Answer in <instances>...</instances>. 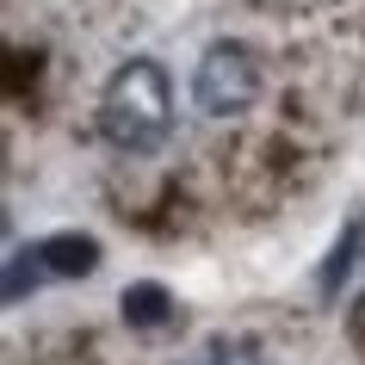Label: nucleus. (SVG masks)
<instances>
[{
    "instance_id": "f257e3e1",
    "label": "nucleus",
    "mask_w": 365,
    "mask_h": 365,
    "mask_svg": "<svg viewBox=\"0 0 365 365\" xmlns=\"http://www.w3.org/2000/svg\"><path fill=\"white\" fill-rule=\"evenodd\" d=\"M99 136L118 155H155L173 136V81L155 56L118 62L99 87Z\"/></svg>"
},
{
    "instance_id": "f03ea898",
    "label": "nucleus",
    "mask_w": 365,
    "mask_h": 365,
    "mask_svg": "<svg viewBox=\"0 0 365 365\" xmlns=\"http://www.w3.org/2000/svg\"><path fill=\"white\" fill-rule=\"evenodd\" d=\"M254 99H260V62H254V50L235 43V38H217L192 68V106L205 118H235V112H248Z\"/></svg>"
},
{
    "instance_id": "7ed1b4c3",
    "label": "nucleus",
    "mask_w": 365,
    "mask_h": 365,
    "mask_svg": "<svg viewBox=\"0 0 365 365\" xmlns=\"http://www.w3.org/2000/svg\"><path fill=\"white\" fill-rule=\"evenodd\" d=\"M99 272V242L93 235H38V242H25V248H13V260H6V304H19L25 291L50 285V279H93Z\"/></svg>"
},
{
    "instance_id": "20e7f679",
    "label": "nucleus",
    "mask_w": 365,
    "mask_h": 365,
    "mask_svg": "<svg viewBox=\"0 0 365 365\" xmlns=\"http://www.w3.org/2000/svg\"><path fill=\"white\" fill-rule=\"evenodd\" d=\"M124 322L130 328H168L173 322V297H168V285H155V279H143V285H124Z\"/></svg>"
},
{
    "instance_id": "39448f33",
    "label": "nucleus",
    "mask_w": 365,
    "mask_h": 365,
    "mask_svg": "<svg viewBox=\"0 0 365 365\" xmlns=\"http://www.w3.org/2000/svg\"><path fill=\"white\" fill-rule=\"evenodd\" d=\"M359 242H365V223L353 217V223L341 230V242H334V254H328V267H322V291H328V297L346 285V272H353V254H359Z\"/></svg>"
},
{
    "instance_id": "423d86ee",
    "label": "nucleus",
    "mask_w": 365,
    "mask_h": 365,
    "mask_svg": "<svg viewBox=\"0 0 365 365\" xmlns=\"http://www.w3.org/2000/svg\"><path fill=\"white\" fill-rule=\"evenodd\" d=\"M205 365H267V359H260L254 341H230V334H223V341H211V359Z\"/></svg>"
}]
</instances>
